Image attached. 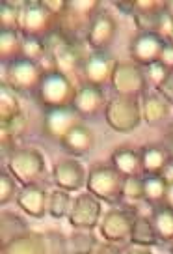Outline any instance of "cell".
Returning a JSON list of instances; mask_svg holds the SVG:
<instances>
[{"mask_svg": "<svg viewBox=\"0 0 173 254\" xmlns=\"http://www.w3.org/2000/svg\"><path fill=\"white\" fill-rule=\"evenodd\" d=\"M125 178L112 165H99L87 176V190L104 202H119Z\"/></svg>", "mask_w": 173, "mask_h": 254, "instance_id": "cell-8", "label": "cell"}, {"mask_svg": "<svg viewBox=\"0 0 173 254\" xmlns=\"http://www.w3.org/2000/svg\"><path fill=\"white\" fill-rule=\"evenodd\" d=\"M43 243H45V254H69L67 239L63 238L60 232H45L43 234Z\"/></svg>", "mask_w": 173, "mask_h": 254, "instance_id": "cell-35", "label": "cell"}, {"mask_svg": "<svg viewBox=\"0 0 173 254\" xmlns=\"http://www.w3.org/2000/svg\"><path fill=\"white\" fill-rule=\"evenodd\" d=\"M116 8L123 9V11H130V13H134V2H116Z\"/></svg>", "mask_w": 173, "mask_h": 254, "instance_id": "cell-45", "label": "cell"}, {"mask_svg": "<svg viewBox=\"0 0 173 254\" xmlns=\"http://www.w3.org/2000/svg\"><path fill=\"white\" fill-rule=\"evenodd\" d=\"M77 124H80L79 112L73 107L47 111V114H45V133L50 138H56L60 142L63 140V136L69 133V129L75 127Z\"/></svg>", "mask_w": 173, "mask_h": 254, "instance_id": "cell-14", "label": "cell"}, {"mask_svg": "<svg viewBox=\"0 0 173 254\" xmlns=\"http://www.w3.org/2000/svg\"><path fill=\"white\" fill-rule=\"evenodd\" d=\"M71 207V194L69 190L63 189H54L48 194V213L52 215L54 219H62L69 213Z\"/></svg>", "mask_w": 173, "mask_h": 254, "instance_id": "cell-31", "label": "cell"}, {"mask_svg": "<svg viewBox=\"0 0 173 254\" xmlns=\"http://www.w3.org/2000/svg\"><path fill=\"white\" fill-rule=\"evenodd\" d=\"M101 213L102 206L99 198H95L91 192H86V194H80L79 198L73 202V207L69 211V222L75 228L91 230L99 224Z\"/></svg>", "mask_w": 173, "mask_h": 254, "instance_id": "cell-10", "label": "cell"}, {"mask_svg": "<svg viewBox=\"0 0 173 254\" xmlns=\"http://www.w3.org/2000/svg\"><path fill=\"white\" fill-rule=\"evenodd\" d=\"M52 178L58 189L63 190H77L84 185L86 172L84 167L75 159H62L52 170Z\"/></svg>", "mask_w": 173, "mask_h": 254, "instance_id": "cell-15", "label": "cell"}, {"mask_svg": "<svg viewBox=\"0 0 173 254\" xmlns=\"http://www.w3.org/2000/svg\"><path fill=\"white\" fill-rule=\"evenodd\" d=\"M43 69L40 64L19 56L17 60L9 64H4V80L2 84H8L15 92H38L41 79H43Z\"/></svg>", "mask_w": 173, "mask_h": 254, "instance_id": "cell-4", "label": "cell"}, {"mask_svg": "<svg viewBox=\"0 0 173 254\" xmlns=\"http://www.w3.org/2000/svg\"><path fill=\"white\" fill-rule=\"evenodd\" d=\"M168 101L160 94H147L143 97V107L142 114L143 120L149 124V126H157L160 122H164L168 118Z\"/></svg>", "mask_w": 173, "mask_h": 254, "instance_id": "cell-22", "label": "cell"}, {"mask_svg": "<svg viewBox=\"0 0 173 254\" xmlns=\"http://www.w3.org/2000/svg\"><path fill=\"white\" fill-rule=\"evenodd\" d=\"M130 241L134 245H142V247H151L157 245V232L153 228V222L149 217H142V215H136L132 224V232H130Z\"/></svg>", "mask_w": 173, "mask_h": 254, "instance_id": "cell-26", "label": "cell"}, {"mask_svg": "<svg viewBox=\"0 0 173 254\" xmlns=\"http://www.w3.org/2000/svg\"><path fill=\"white\" fill-rule=\"evenodd\" d=\"M17 114H21V107H19L15 90L9 88L8 84H2V88H0V118H2V124L15 118Z\"/></svg>", "mask_w": 173, "mask_h": 254, "instance_id": "cell-29", "label": "cell"}, {"mask_svg": "<svg viewBox=\"0 0 173 254\" xmlns=\"http://www.w3.org/2000/svg\"><path fill=\"white\" fill-rule=\"evenodd\" d=\"M143 71H145V80L151 82L153 86L158 88L166 80L170 69H168L164 64L158 60V62H153V64H149V65H145V67H143Z\"/></svg>", "mask_w": 173, "mask_h": 254, "instance_id": "cell-36", "label": "cell"}, {"mask_svg": "<svg viewBox=\"0 0 173 254\" xmlns=\"http://www.w3.org/2000/svg\"><path fill=\"white\" fill-rule=\"evenodd\" d=\"M153 228L157 232V238L160 241H173V211L166 206H158L151 217Z\"/></svg>", "mask_w": 173, "mask_h": 254, "instance_id": "cell-27", "label": "cell"}, {"mask_svg": "<svg viewBox=\"0 0 173 254\" xmlns=\"http://www.w3.org/2000/svg\"><path fill=\"white\" fill-rule=\"evenodd\" d=\"M58 17L52 15L43 2H24L19 13V32L32 38H47L58 28Z\"/></svg>", "mask_w": 173, "mask_h": 254, "instance_id": "cell-3", "label": "cell"}, {"mask_svg": "<svg viewBox=\"0 0 173 254\" xmlns=\"http://www.w3.org/2000/svg\"><path fill=\"white\" fill-rule=\"evenodd\" d=\"M0 56L2 64H9L23 56V34L19 30L0 32Z\"/></svg>", "mask_w": 173, "mask_h": 254, "instance_id": "cell-23", "label": "cell"}, {"mask_svg": "<svg viewBox=\"0 0 173 254\" xmlns=\"http://www.w3.org/2000/svg\"><path fill=\"white\" fill-rule=\"evenodd\" d=\"M77 90L73 79L60 71L45 73L41 79L40 86H38V101H40L47 111H54V109H67L73 107L75 97H77Z\"/></svg>", "mask_w": 173, "mask_h": 254, "instance_id": "cell-2", "label": "cell"}, {"mask_svg": "<svg viewBox=\"0 0 173 254\" xmlns=\"http://www.w3.org/2000/svg\"><path fill=\"white\" fill-rule=\"evenodd\" d=\"M104 116L112 129L127 133L138 127V124L142 122V107L134 97L116 95L104 107Z\"/></svg>", "mask_w": 173, "mask_h": 254, "instance_id": "cell-7", "label": "cell"}, {"mask_svg": "<svg viewBox=\"0 0 173 254\" xmlns=\"http://www.w3.org/2000/svg\"><path fill=\"white\" fill-rule=\"evenodd\" d=\"M95 247V238L89 232H75L67 239V251L69 254H91Z\"/></svg>", "mask_w": 173, "mask_h": 254, "instance_id": "cell-32", "label": "cell"}, {"mask_svg": "<svg viewBox=\"0 0 173 254\" xmlns=\"http://www.w3.org/2000/svg\"><path fill=\"white\" fill-rule=\"evenodd\" d=\"M119 253H121V249L116 243H112V241L101 243V245L97 247V254H119Z\"/></svg>", "mask_w": 173, "mask_h": 254, "instance_id": "cell-42", "label": "cell"}, {"mask_svg": "<svg viewBox=\"0 0 173 254\" xmlns=\"http://www.w3.org/2000/svg\"><path fill=\"white\" fill-rule=\"evenodd\" d=\"M162 206H166L168 209H172L173 211V183H170V185H168V189H166L164 204H162Z\"/></svg>", "mask_w": 173, "mask_h": 254, "instance_id": "cell-43", "label": "cell"}, {"mask_svg": "<svg viewBox=\"0 0 173 254\" xmlns=\"http://www.w3.org/2000/svg\"><path fill=\"white\" fill-rule=\"evenodd\" d=\"M101 9V4L97 0H75L67 2V8L60 15L58 28L73 41L79 43L80 40H87L89 26L93 21L95 13Z\"/></svg>", "mask_w": 173, "mask_h": 254, "instance_id": "cell-1", "label": "cell"}, {"mask_svg": "<svg viewBox=\"0 0 173 254\" xmlns=\"http://www.w3.org/2000/svg\"><path fill=\"white\" fill-rule=\"evenodd\" d=\"M158 176H160V178H162L168 185H170V183H173V157H172V155H170V159L166 161V165L162 167V170H160V174H158Z\"/></svg>", "mask_w": 173, "mask_h": 254, "instance_id": "cell-41", "label": "cell"}, {"mask_svg": "<svg viewBox=\"0 0 173 254\" xmlns=\"http://www.w3.org/2000/svg\"><path fill=\"white\" fill-rule=\"evenodd\" d=\"M158 94L164 97L168 103L173 105V71L168 73V77H166V80L158 86Z\"/></svg>", "mask_w": 173, "mask_h": 254, "instance_id": "cell-39", "label": "cell"}, {"mask_svg": "<svg viewBox=\"0 0 173 254\" xmlns=\"http://www.w3.org/2000/svg\"><path fill=\"white\" fill-rule=\"evenodd\" d=\"M95 144V136L91 129L84 124H77L69 129V133L63 136L62 146L73 155H87Z\"/></svg>", "mask_w": 173, "mask_h": 254, "instance_id": "cell-19", "label": "cell"}, {"mask_svg": "<svg viewBox=\"0 0 173 254\" xmlns=\"http://www.w3.org/2000/svg\"><path fill=\"white\" fill-rule=\"evenodd\" d=\"M112 167L116 168L123 178L140 176L143 172L140 151H134L130 148H118L114 151L112 153Z\"/></svg>", "mask_w": 173, "mask_h": 254, "instance_id": "cell-20", "label": "cell"}, {"mask_svg": "<svg viewBox=\"0 0 173 254\" xmlns=\"http://www.w3.org/2000/svg\"><path fill=\"white\" fill-rule=\"evenodd\" d=\"M140 157H142V168L147 176H157L160 174L162 167L166 165V161L170 159L168 151L162 148V146H145L142 151H140Z\"/></svg>", "mask_w": 173, "mask_h": 254, "instance_id": "cell-24", "label": "cell"}, {"mask_svg": "<svg viewBox=\"0 0 173 254\" xmlns=\"http://www.w3.org/2000/svg\"><path fill=\"white\" fill-rule=\"evenodd\" d=\"M134 219H136V213L132 209H112L110 213H106L101 224L102 238L112 243L130 239Z\"/></svg>", "mask_w": 173, "mask_h": 254, "instance_id": "cell-11", "label": "cell"}, {"mask_svg": "<svg viewBox=\"0 0 173 254\" xmlns=\"http://www.w3.org/2000/svg\"><path fill=\"white\" fill-rule=\"evenodd\" d=\"M17 204L24 213L32 215V217H43L48 209V196L45 189L36 185H24L23 190L17 194Z\"/></svg>", "mask_w": 173, "mask_h": 254, "instance_id": "cell-17", "label": "cell"}, {"mask_svg": "<svg viewBox=\"0 0 173 254\" xmlns=\"http://www.w3.org/2000/svg\"><path fill=\"white\" fill-rule=\"evenodd\" d=\"M121 200H125L127 204H129V209H134L140 202L145 200L142 176L125 178V182H123V192H121Z\"/></svg>", "mask_w": 173, "mask_h": 254, "instance_id": "cell-30", "label": "cell"}, {"mask_svg": "<svg viewBox=\"0 0 173 254\" xmlns=\"http://www.w3.org/2000/svg\"><path fill=\"white\" fill-rule=\"evenodd\" d=\"M28 232V226L24 219H21L15 213H2V224H0V238H2V247L9 245L11 241L21 238Z\"/></svg>", "mask_w": 173, "mask_h": 254, "instance_id": "cell-25", "label": "cell"}, {"mask_svg": "<svg viewBox=\"0 0 173 254\" xmlns=\"http://www.w3.org/2000/svg\"><path fill=\"white\" fill-rule=\"evenodd\" d=\"M127 254H153L149 249H145L142 245H134V247H129L127 249Z\"/></svg>", "mask_w": 173, "mask_h": 254, "instance_id": "cell-44", "label": "cell"}, {"mask_svg": "<svg viewBox=\"0 0 173 254\" xmlns=\"http://www.w3.org/2000/svg\"><path fill=\"white\" fill-rule=\"evenodd\" d=\"M166 41H162L155 32H140L130 43V58L142 67L160 60V53Z\"/></svg>", "mask_w": 173, "mask_h": 254, "instance_id": "cell-13", "label": "cell"}, {"mask_svg": "<svg viewBox=\"0 0 173 254\" xmlns=\"http://www.w3.org/2000/svg\"><path fill=\"white\" fill-rule=\"evenodd\" d=\"M104 107H106V99L101 86L80 84L73 103V109L79 112V116H95Z\"/></svg>", "mask_w": 173, "mask_h": 254, "instance_id": "cell-16", "label": "cell"}, {"mask_svg": "<svg viewBox=\"0 0 173 254\" xmlns=\"http://www.w3.org/2000/svg\"><path fill=\"white\" fill-rule=\"evenodd\" d=\"M155 34L162 41H172L173 38V17L170 15V11L164 9L160 17H158V23L155 26Z\"/></svg>", "mask_w": 173, "mask_h": 254, "instance_id": "cell-37", "label": "cell"}, {"mask_svg": "<svg viewBox=\"0 0 173 254\" xmlns=\"http://www.w3.org/2000/svg\"><path fill=\"white\" fill-rule=\"evenodd\" d=\"M9 174L23 185H36L45 172V157L34 148L13 150L8 159Z\"/></svg>", "mask_w": 173, "mask_h": 254, "instance_id": "cell-6", "label": "cell"}, {"mask_svg": "<svg viewBox=\"0 0 173 254\" xmlns=\"http://www.w3.org/2000/svg\"><path fill=\"white\" fill-rule=\"evenodd\" d=\"M170 43H172V45H173V38H172V41H170Z\"/></svg>", "mask_w": 173, "mask_h": 254, "instance_id": "cell-48", "label": "cell"}, {"mask_svg": "<svg viewBox=\"0 0 173 254\" xmlns=\"http://www.w3.org/2000/svg\"><path fill=\"white\" fill-rule=\"evenodd\" d=\"M172 254H173V241H172Z\"/></svg>", "mask_w": 173, "mask_h": 254, "instance_id": "cell-47", "label": "cell"}, {"mask_svg": "<svg viewBox=\"0 0 173 254\" xmlns=\"http://www.w3.org/2000/svg\"><path fill=\"white\" fill-rule=\"evenodd\" d=\"M23 4H13V2H2L0 9V24L2 30H19V13H21Z\"/></svg>", "mask_w": 173, "mask_h": 254, "instance_id": "cell-33", "label": "cell"}, {"mask_svg": "<svg viewBox=\"0 0 173 254\" xmlns=\"http://www.w3.org/2000/svg\"><path fill=\"white\" fill-rule=\"evenodd\" d=\"M15 178L9 172H2L0 174V204H8L9 200L15 196Z\"/></svg>", "mask_w": 173, "mask_h": 254, "instance_id": "cell-38", "label": "cell"}, {"mask_svg": "<svg viewBox=\"0 0 173 254\" xmlns=\"http://www.w3.org/2000/svg\"><path fill=\"white\" fill-rule=\"evenodd\" d=\"M47 53L45 40L43 38H32V36H23V56L30 58L34 62H40L41 56Z\"/></svg>", "mask_w": 173, "mask_h": 254, "instance_id": "cell-34", "label": "cell"}, {"mask_svg": "<svg viewBox=\"0 0 173 254\" xmlns=\"http://www.w3.org/2000/svg\"><path fill=\"white\" fill-rule=\"evenodd\" d=\"M166 189H168V183L158 174L143 178V194H145V202H149L151 206L158 207L164 204Z\"/></svg>", "mask_w": 173, "mask_h": 254, "instance_id": "cell-28", "label": "cell"}, {"mask_svg": "<svg viewBox=\"0 0 173 254\" xmlns=\"http://www.w3.org/2000/svg\"><path fill=\"white\" fill-rule=\"evenodd\" d=\"M2 254H45L43 234L26 232L24 236L17 238L9 245L2 247Z\"/></svg>", "mask_w": 173, "mask_h": 254, "instance_id": "cell-21", "label": "cell"}, {"mask_svg": "<svg viewBox=\"0 0 173 254\" xmlns=\"http://www.w3.org/2000/svg\"><path fill=\"white\" fill-rule=\"evenodd\" d=\"M160 62L164 64L170 71H173V45L170 43V41H166L164 47H162V53H160Z\"/></svg>", "mask_w": 173, "mask_h": 254, "instance_id": "cell-40", "label": "cell"}, {"mask_svg": "<svg viewBox=\"0 0 173 254\" xmlns=\"http://www.w3.org/2000/svg\"><path fill=\"white\" fill-rule=\"evenodd\" d=\"M110 82L116 95L134 97V99H138V95H142L147 86L143 67L134 60H118L114 65Z\"/></svg>", "mask_w": 173, "mask_h": 254, "instance_id": "cell-5", "label": "cell"}, {"mask_svg": "<svg viewBox=\"0 0 173 254\" xmlns=\"http://www.w3.org/2000/svg\"><path fill=\"white\" fill-rule=\"evenodd\" d=\"M168 2L158 0H140L134 2V21L140 32H155V26L158 23V17L166 9Z\"/></svg>", "mask_w": 173, "mask_h": 254, "instance_id": "cell-18", "label": "cell"}, {"mask_svg": "<svg viewBox=\"0 0 173 254\" xmlns=\"http://www.w3.org/2000/svg\"><path fill=\"white\" fill-rule=\"evenodd\" d=\"M166 9H168V11H170V15L173 17V2H168V4H166Z\"/></svg>", "mask_w": 173, "mask_h": 254, "instance_id": "cell-46", "label": "cell"}, {"mask_svg": "<svg viewBox=\"0 0 173 254\" xmlns=\"http://www.w3.org/2000/svg\"><path fill=\"white\" fill-rule=\"evenodd\" d=\"M118 60H114L108 51H91L82 62L80 79L82 84L101 86L112 79V71Z\"/></svg>", "mask_w": 173, "mask_h": 254, "instance_id": "cell-9", "label": "cell"}, {"mask_svg": "<svg viewBox=\"0 0 173 254\" xmlns=\"http://www.w3.org/2000/svg\"><path fill=\"white\" fill-rule=\"evenodd\" d=\"M118 32V23L108 11H97L89 26L87 34V45L93 51H106L112 45V41L116 38Z\"/></svg>", "mask_w": 173, "mask_h": 254, "instance_id": "cell-12", "label": "cell"}]
</instances>
